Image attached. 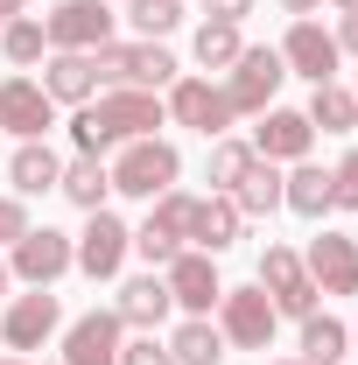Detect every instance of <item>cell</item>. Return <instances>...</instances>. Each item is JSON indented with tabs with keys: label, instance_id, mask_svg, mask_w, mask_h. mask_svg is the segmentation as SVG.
I'll return each mask as SVG.
<instances>
[{
	"label": "cell",
	"instance_id": "cell-5",
	"mask_svg": "<svg viewBox=\"0 0 358 365\" xmlns=\"http://www.w3.org/2000/svg\"><path fill=\"white\" fill-rule=\"evenodd\" d=\"M274 302H267V288L253 281V288H225L218 295V337L225 344H239V351H267L274 344Z\"/></svg>",
	"mask_w": 358,
	"mask_h": 365
},
{
	"label": "cell",
	"instance_id": "cell-6",
	"mask_svg": "<svg viewBox=\"0 0 358 365\" xmlns=\"http://www.w3.org/2000/svg\"><path fill=\"white\" fill-rule=\"evenodd\" d=\"M260 288H267V302H274V317H316V281L310 267H302V253L295 246H267L260 253Z\"/></svg>",
	"mask_w": 358,
	"mask_h": 365
},
{
	"label": "cell",
	"instance_id": "cell-3",
	"mask_svg": "<svg viewBox=\"0 0 358 365\" xmlns=\"http://www.w3.org/2000/svg\"><path fill=\"white\" fill-rule=\"evenodd\" d=\"M113 176V190L120 197H162V190H176V176H183V155H176V140H162V134H148V140H127L120 148V162L106 169Z\"/></svg>",
	"mask_w": 358,
	"mask_h": 365
},
{
	"label": "cell",
	"instance_id": "cell-14",
	"mask_svg": "<svg viewBox=\"0 0 358 365\" xmlns=\"http://www.w3.org/2000/svg\"><path fill=\"white\" fill-rule=\"evenodd\" d=\"M56 323H63V302L36 288V295H14L7 302V317H0V337H7V351H43L49 337H56Z\"/></svg>",
	"mask_w": 358,
	"mask_h": 365
},
{
	"label": "cell",
	"instance_id": "cell-22",
	"mask_svg": "<svg viewBox=\"0 0 358 365\" xmlns=\"http://www.w3.org/2000/svg\"><path fill=\"white\" fill-rule=\"evenodd\" d=\"M56 176H63V162H56V148H49V140H21V148H14V162H7L14 197H43V190H56Z\"/></svg>",
	"mask_w": 358,
	"mask_h": 365
},
{
	"label": "cell",
	"instance_id": "cell-37",
	"mask_svg": "<svg viewBox=\"0 0 358 365\" xmlns=\"http://www.w3.org/2000/svg\"><path fill=\"white\" fill-rule=\"evenodd\" d=\"M337 49H352V56H358V7H344V21H337Z\"/></svg>",
	"mask_w": 358,
	"mask_h": 365
},
{
	"label": "cell",
	"instance_id": "cell-8",
	"mask_svg": "<svg viewBox=\"0 0 358 365\" xmlns=\"http://www.w3.org/2000/svg\"><path fill=\"white\" fill-rule=\"evenodd\" d=\"M169 120L176 127H190V134H204V140H218L232 134V98H225V85H211V78H176L169 85Z\"/></svg>",
	"mask_w": 358,
	"mask_h": 365
},
{
	"label": "cell",
	"instance_id": "cell-30",
	"mask_svg": "<svg viewBox=\"0 0 358 365\" xmlns=\"http://www.w3.org/2000/svg\"><path fill=\"white\" fill-rule=\"evenodd\" d=\"M197 63H204V71H232V63H239V21H204V29H197Z\"/></svg>",
	"mask_w": 358,
	"mask_h": 365
},
{
	"label": "cell",
	"instance_id": "cell-4",
	"mask_svg": "<svg viewBox=\"0 0 358 365\" xmlns=\"http://www.w3.org/2000/svg\"><path fill=\"white\" fill-rule=\"evenodd\" d=\"M281 78H288V63H281V49H239V63L225 71V98H232V113L239 120H260L274 106V91H281Z\"/></svg>",
	"mask_w": 358,
	"mask_h": 365
},
{
	"label": "cell",
	"instance_id": "cell-27",
	"mask_svg": "<svg viewBox=\"0 0 358 365\" xmlns=\"http://www.w3.org/2000/svg\"><path fill=\"white\" fill-rule=\"evenodd\" d=\"M310 127H323V134H352L358 127V98L337 85V78L310 91Z\"/></svg>",
	"mask_w": 358,
	"mask_h": 365
},
{
	"label": "cell",
	"instance_id": "cell-21",
	"mask_svg": "<svg viewBox=\"0 0 358 365\" xmlns=\"http://www.w3.org/2000/svg\"><path fill=\"white\" fill-rule=\"evenodd\" d=\"M281 211H295V218H323V211H337V197H330V169L295 162V169L281 176Z\"/></svg>",
	"mask_w": 358,
	"mask_h": 365
},
{
	"label": "cell",
	"instance_id": "cell-35",
	"mask_svg": "<svg viewBox=\"0 0 358 365\" xmlns=\"http://www.w3.org/2000/svg\"><path fill=\"white\" fill-rule=\"evenodd\" d=\"M21 232H29V204L21 197H0V246H14Z\"/></svg>",
	"mask_w": 358,
	"mask_h": 365
},
{
	"label": "cell",
	"instance_id": "cell-26",
	"mask_svg": "<svg viewBox=\"0 0 358 365\" xmlns=\"http://www.w3.org/2000/svg\"><path fill=\"white\" fill-rule=\"evenodd\" d=\"M352 351V330L337 317H302V365H344Z\"/></svg>",
	"mask_w": 358,
	"mask_h": 365
},
{
	"label": "cell",
	"instance_id": "cell-33",
	"mask_svg": "<svg viewBox=\"0 0 358 365\" xmlns=\"http://www.w3.org/2000/svg\"><path fill=\"white\" fill-rule=\"evenodd\" d=\"M330 197H337V211H358V148L330 169Z\"/></svg>",
	"mask_w": 358,
	"mask_h": 365
},
{
	"label": "cell",
	"instance_id": "cell-23",
	"mask_svg": "<svg viewBox=\"0 0 358 365\" xmlns=\"http://www.w3.org/2000/svg\"><path fill=\"white\" fill-rule=\"evenodd\" d=\"M232 204H239V218H274L281 211V169L274 162H253L246 176L232 182Z\"/></svg>",
	"mask_w": 358,
	"mask_h": 365
},
{
	"label": "cell",
	"instance_id": "cell-45",
	"mask_svg": "<svg viewBox=\"0 0 358 365\" xmlns=\"http://www.w3.org/2000/svg\"><path fill=\"white\" fill-rule=\"evenodd\" d=\"M352 98H358V91H352Z\"/></svg>",
	"mask_w": 358,
	"mask_h": 365
},
{
	"label": "cell",
	"instance_id": "cell-38",
	"mask_svg": "<svg viewBox=\"0 0 358 365\" xmlns=\"http://www.w3.org/2000/svg\"><path fill=\"white\" fill-rule=\"evenodd\" d=\"M316 7H323V0H281V14H295V21H310Z\"/></svg>",
	"mask_w": 358,
	"mask_h": 365
},
{
	"label": "cell",
	"instance_id": "cell-7",
	"mask_svg": "<svg viewBox=\"0 0 358 365\" xmlns=\"http://www.w3.org/2000/svg\"><path fill=\"white\" fill-rule=\"evenodd\" d=\"M71 260H78V246H71V232H56V225H29L7 246V274H21L29 288H49L56 274H71Z\"/></svg>",
	"mask_w": 358,
	"mask_h": 365
},
{
	"label": "cell",
	"instance_id": "cell-28",
	"mask_svg": "<svg viewBox=\"0 0 358 365\" xmlns=\"http://www.w3.org/2000/svg\"><path fill=\"white\" fill-rule=\"evenodd\" d=\"M253 162H260V155H253V140L218 134V140H211V162H204V176H211V190H218V197H232V182L246 176Z\"/></svg>",
	"mask_w": 358,
	"mask_h": 365
},
{
	"label": "cell",
	"instance_id": "cell-13",
	"mask_svg": "<svg viewBox=\"0 0 358 365\" xmlns=\"http://www.w3.org/2000/svg\"><path fill=\"white\" fill-rule=\"evenodd\" d=\"M302 267H310L316 295H358V239L352 232H316Z\"/></svg>",
	"mask_w": 358,
	"mask_h": 365
},
{
	"label": "cell",
	"instance_id": "cell-9",
	"mask_svg": "<svg viewBox=\"0 0 358 365\" xmlns=\"http://www.w3.org/2000/svg\"><path fill=\"white\" fill-rule=\"evenodd\" d=\"M113 21H120L113 0H56L43 36H49V49H106L113 43Z\"/></svg>",
	"mask_w": 358,
	"mask_h": 365
},
{
	"label": "cell",
	"instance_id": "cell-16",
	"mask_svg": "<svg viewBox=\"0 0 358 365\" xmlns=\"http://www.w3.org/2000/svg\"><path fill=\"white\" fill-rule=\"evenodd\" d=\"M310 113H288V106H267L260 113V127H253V155L260 162H310Z\"/></svg>",
	"mask_w": 358,
	"mask_h": 365
},
{
	"label": "cell",
	"instance_id": "cell-24",
	"mask_svg": "<svg viewBox=\"0 0 358 365\" xmlns=\"http://www.w3.org/2000/svg\"><path fill=\"white\" fill-rule=\"evenodd\" d=\"M56 190H63L78 211H106V190H113V176H106V162H98V155H78V162H63Z\"/></svg>",
	"mask_w": 358,
	"mask_h": 365
},
{
	"label": "cell",
	"instance_id": "cell-2",
	"mask_svg": "<svg viewBox=\"0 0 358 365\" xmlns=\"http://www.w3.org/2000/svg\"><path fill=\"white\" fill-rule=\"evenodd\" d=\"M91 63H98V91H162L183 78V63L162 43H106L91 49Z\"/></svg>",
	"mask_w": 358,
	"mask_h": 365
},
{
	"label": "cell",
	"instance_id": "cell-34",
	"mask_svg": "<svg viewBox=\"0 0 358 365\" xmlns=\"http://www.w3.org/2000/svg\"><path fill=\"white\" fill-rule=\"evenodd\" d=\"M120 365H176L169 344H155V330H140L134 344H120Z\"/></svg>",
	"mask_w": 358,
	"mask_h": 365
},
{
	"label": "cell",
	"instance_id": "cell-40",
	"mask_svg": "<svg viewBox=\"0 0 358 365\" xmlns=\"http://www.w3.org/2000/svg\"><path fill=\"white\" fill-rule=\"evenodd\" d=\"M0 295H7V260H0Z\"/></svg>",
	"mask_w": 358,
	"mask_h": 365
},
{
	"label": "cell",
	"instance_id": "cell-43",
	"mask_svg": "<svg viewBox=\"0 0 358 365\" xmlns=\"http://www.w3.org/2000/svg\"><path fill=\"white\" fill-rule=\"evenodd\" d=\"M281 365H302V359H281Z\"/></svg>",
	"mask_w": 358,
	"mask_h": 365
},
{
	"label": "cell",
	"instance_id": "cell-12",
	"mask_svg": "<svg viewBox=\"0 0 358 365\" xmlns=\"http://www.w3.org/2000/svg\"><path fill=\"white\" fill-rule=\"evenodd\" d=\"M281 63H288V78L330 85V78H337V63H344V49H337V36H330L323 21H295V29L281 36Z\"/></svg>",
	"mask_w": 358,
	"mask_h": 365
},
{
	"label": "cell",
	"instance_id": "cell-32",
	"mask_svg": "<svg viewBox=\"0 0 358 365\" xmlns=\"http://www.w3.org/2000/svg\"><path fill=\"white\" fill-rule=\"evenodd\" d=\"M127 21L140 29V43H162L183 21V0H127Z\"/></svg>",
	"mask_w": 358,
	"mask_h": 365
},
{
	"label": "cell",
	"instance_id": "cell-19",
	"mask_svg": "<svg viewBox=\"0 0 358 365\" xmlns=\"http://www.w3.org/2000/svg\"><path fill=\"white\" fill-rule=\"evenodd\" d=\"M239 225H246V218H239V204H232V197H218V190H211V197H197V218H190V246L218 260L225 246L239 239Z\"/></svg>",
	"mask_w": 358,
	"mask_h": 365
},
{
	"label": "cell",
	"instance_id": "cell-25",
	"mask_svg": "<svg viewBox=\"0 0 358 365\" xmlns=\"http://www.w3.org/2000/svg\"><path fill=\"white\" fill-rule=\"evenodd\" d=\"M169 359H176V365H218V359H225L218 323H211V317H183L176 337H169Z\"/></svg>",
	"mask_w": 358,
	"mask_h": 365
},
{
	"label": "cell",
	"instance_id": "cell-39",
	"mask_svg": "<svg viewBox=\"0 0 358 365\" xmlns=\"http://www.w3.org/2000/svg\"><path fill=\"white\" fill-rule=\"evenodd\" d=\"M21 7H29V0H0V29H7V21H14Z\"/></svg>",
	"mask_w": 358,
	"mask_h": 365
},
{
	"label": "cell",
	"instance_id": "cell-36",
	"mask_svg": "<svg viewBox=\"0 0 358 365\" xmlns=\"http://www.w3.org/2000/svg\"><path fill=\"white\" fill-rule=\"evenodd\" d=\"M204 14H211V21H246L253 0H204Z\"/></svg>",
	"mask_w": 358,
	"mask_h": 365
},
{
	"label": "cell",
	"instance_id": "cell-10",
	"mask_svg": "<svg viewBox=\"0 0 358 365\" xmlns=\"http://www.w3.org/2000/svg\"><path fill=\"white\" fill-rule=\"evenodd\" d=\"M162 281H169V302H176L183 317H211V309H218V295H225L218 260H211V253H197V246H183L176 260L162 267Z\"/></svg>",
	"mask_w": 358,
	"mask_h": 365
},
{
	"label": "cell",
	"instance_id": "cell-44",
	"mask_svg": "<svg viewBox=\"0 0 358 365\" xmlns=\"http://www.w3.org/2000/svg\"><path fill=\"white\" fill-rule=\"evenodd\" d=\"M352 344H358V330H352Z\"/></svg>",
	"mask_w": 358,
	"mask_h": 365
},
{
	"label": "cell",
	"instance_id": "cell-20",
	"mask_svg": "<svg viewBox=\"0 0 358 365\" xmlns=\"http://www.w3.org/2000/svg\"><path fill=\"white\" fill-rule=\"evenodd\" d=\"M113 309H120V323H127V330H155L176 302H169V281L148 267V274H134V281L120 288V302H113Z\"/></svg>",
	"mask_w": 358,
	"mask_h": 365
},
{
	"label": "cell",
	"instance_id": "cell-18",
	"mask_svg": "<svg viewBox=\"0 0 358 365\" xmlns=\"http://www.w3.org/2000/svg\"><path fill=\"white\" fill-rule=\"evenodd\" d=\"M43 91L56 106H91V98H98V63H91V49H49L43 56Z\"/></svg>",
	"mask_w": 358,
	"mask_h": 365
},
{
	"label": "cell",
	"instance_id": "cell-29",
	"mask_svg": "<svg viewBox=\"0 0 358 365\" xmlns=\"http://www.w3.org/2000/svg\"><path fill=\"white\" fill-rule=\"evenodd\" d=\"M0 49H7V63H14V71H29V63H43V56H49V36H43V21H36V14H14V21L0 29Z\"/></svg>",
	"mask_w": 358,
	"mask_h": 365
},
{
	"label": "cell",
	"instance_id": "cell-1",
	"mask_svg": "<svg viewBox=\"0 0 358 365\" xmlns=\"http://www.w3.org/2000/svg\"><path fill=\"white\" fill-rule=\"evenodd\" d=\"M162 120H169V106H162L155 91H98L91 106H78L71 140H78V155H106V148L148 140Z\"/></svg>",
	"mask_w": 358,
	"mask_h": 365
},
{
	"label": "cell",
	"instance_id": "cell-11",
	"mask_svg": "<svg viewBox=\"0 0 358 365\" xmlns=\"http://www.w3.org/2000/svg\"><path fill=\"white\" fill-rule=\"evenodd\" d=\"M85 218H91V225L71 239V246H78V260H71V267H85L91 281H113V274L127 267V253H134V232L120 225L113 211H85Z\"/></svg>",
	"mask_w": 358,
	"mask_h": 365
},
{
	"label": "cell",
	"instance_id": "cell-31",
	"mask_svg": "<svg viewBox=\"0 0 358 365\" xmlns=\"http://www.w3.org/2000/svg\"><path fill=\"white\" fill-rule=\"evenodd\" d=\"M190 218H197V197H190V190H162V197H155V211H148V225L169 232L176 246H190Z\"/></svg>",
	"mask_w": 358,
	"mask_h": 365
},
{
	"label": "cell",
	"instance_id": "cell-41",
	"mask_svg": "<svg viewBox=\"0 0 358 365\" xmlns=\"http://www.w3.org/2000/svg\"><path fill=\"white\" fill-rule=\"evenodd\" d=\"M330 7H358V0H330Z\"/></svg>",
	"mask_w": 358,
	"mask_h": 365
},
{
	"label": "cell",
	"instance_id": "cell-17",
	"mask_svg": "<svg viewBox=\"0 0 358 365\" xmlns=\"http://www.w3.org/2000/svg\"><path fill=\"white\" fill-rule=\"evenodd\" d=\"M120 309H85L63 337V365H120Z\"/></svg>",
	"mask_w": 358,
	"mask_h": 365
},
{
	"label": "cell",
	"instance_id": "cell-15",
	"mask_svg": "<svg viewBox=\"0 0 358 365\" xmlns=\"http://www.w3.org/2000/svg\"><path fill=\"white\" fill-rule=\"evenodd\" d=\"M0 127L14 140H43L49 127H56V98H49L36 78H7V85H0Z\"/></svg>",
	"mask_w": 358,
	"mask_h": 365
},
{
	"label": "cell",
	"instance_id": "cell-42",
	"mask_svg": "<svg viewBox=\"0 0 358 365\" xmlns=\"http://www.w3.org/2000/svg\"><path fill=\"white\" fill-rule=\"evenodd\" d=\"M0 365H29V359H0Z\"/></svg>",
	"mask_w": 358,
	"mask_h": 365
}]
</instances>
